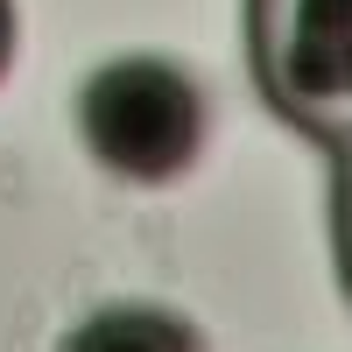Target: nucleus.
<instances>
[{"mask_svg":"<svg viewBox=\"0 0 352 352\" xmlns=\"http://www.w3.org/2000/svg\"><path fill=\"white\" fill-rule=\"evenodd\" d=\"M78 134L99 169L127 184H169L184 176L212 134L204 92L169 56H113L78 85Z\"/></svg>","mask_w":352,"mask_h":352,"instance_id":"f257e3e1","label":"nucleus"},{"mask_svg":"<svg viewBox=\"0 0 352 352\" xmlns=\"http://www.w3.org/2000/svg\"><path fill=\"white\" fill-rule=\"evenodd\" d=\"M247 64L296 134L352 141V0H247Z\"/></svg>","mask_w":352,"mask_h":352,"instance_id":"f03ea898","label":"nucleus"},{"mask_svg":"<svg viewBox=\"0 0 352 352\" xmlns=\"http://www.w3.org/2000/svg\"><path fill=\"white\" fill-rule=\"evenodd\" d=\"M56 352H204V338H197L176 310H155V303H106V310L85 317V324H71Z\"/></svg>","mask_w":352,"mask_h":352,"instance_id":"7ed1b4c3","label":"nucleus"},{"mask_svg":"<svg viewBox=\"0 0 352 352\" xmlns=\"http://www.w3.org/2000/svg\"><path fill=\"white\" fill-rule=\"evenodd\" d=\"M331 254H338V282L352 296V141L331 148Z\"/></svg>","mask_w":352,"mask_h":352,"instance_id":"20e7f679","label":"nucleus"},{"mask_svg":"<svg viewBox=\"0 0 352 352\" xmlns=\"http://www.w3.org/2000/svg\"><path fill=\"white\" fill-rule=\"evenodd\" d=\"M8 56H14V0H0V71H8Z\"/></svg>","mask_w":352,"mask_h":352,"instance_id":"39448f33","label":"nucleus"}]
</instances>
